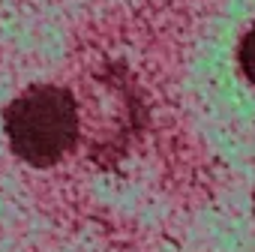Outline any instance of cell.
Segmentation results:
<instances>
[{"label": "cell", "instance_id": "cell-1", "mask_svg": "<svg viewBox=\"0 0 255 252\" xmlns=\"http://www.w3.org/2000/svg\"><path fill=\"white\" fill-rule=\"evenodd\" d=\"M9 147L33 168L60 162L78 141V105L66 87L36 84L3 111Z\"/></svg>", "mask_w": 255, "mask_h": 252}, {"label": "cell", "instance_id": "cell-2", "mask_svg": "<svg viewBox=\"0 0 255 252\" xmlns=\"http://www.w3.org/2000/svg\"><path fill=\"white\" fill-rule=\"evenodd\" d=\"M237 60H240V69H243L246 81L255 84V27L246 30V36L240 42V51H237Z\"/></svg>", "mask_w": 255, "mask_h": 252}]
</instances>
